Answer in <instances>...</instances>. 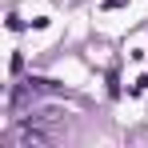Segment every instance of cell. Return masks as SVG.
Masks as SVG:
<instances>
[{
    "label": "cell",
    "instance_id": "cell-1",
    "mask_svg": "<svg viewBox=\"0 0 148 148\" xmlns=\"http://www.w3.org/2000/svg\"><path fill=\"white\" fill-rule=\"evenodd\" d=\"M12 144H20V148H48L52 144V132H44V128H40V124H20V128H16V132H12Z\"/></svg>",
    "mask_w": 148,
    "mask_h": 148
},
{
    "label": "cell",
    "instance_id": "cell-2",
    "mask_svg": "<svg viewBox=\"0 0 148 148\" xmlns=\"http://www.w3.org/2000/svg\"><path fill=\"white\" fill-rule=\"evenodd\" d=\"M108 96H120V84H116V72H108Z\"/></svg>",
    "mask_w": 148,
    "mask_h": 148
},
{
    "label": "cell",
    "instance_id": "cell-3",
    "mask_svg": "<svg viewBox=\"0 0 148 148\" xmlns=\"http://www.w3.org/2000/svg\"><path fill=\"white\" fill-rule=\"evenodd\" d=\"M148 88V76H140V80H136V84H132V96H140V92H144Z\"/></svg>",
    "mask_w": 148,
    "mask_h": 148
},
{
    "label": "cell",
    "instance_id": "cell-4",
    "mask_svg": "<svg viewBox=\"0 0 148 148\" xmlns=\"http://www.w3.org/2000/svg\"><path fill=\"white\" fill-rule=\"evenodd\" d=\"M124 4H128V0H104V8H108V12H112V8H124Z\"/></svg>",
    "mask_w": 148,
    "mask_h": 148
}]
</instances>
